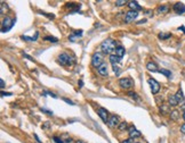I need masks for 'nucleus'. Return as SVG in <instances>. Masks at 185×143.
I'll use <instances>...</instances> for the list:
<instances>
[{
	"label": "nucleus",
	"mask_w": 185,
	"mask_h": 143,
	"mask_svg": "<svg viewBox=\"0 0 185 143\" xmlns=\"http://www.w3.org/2000/svg\"><path fill=\"white\" fill-rule=\"evenodd\" d=\"M101 49H102L103 54H112V52L117 49V47H115V41H113L111 39H106L104 42H102Z\"/></svg>",
	"instance_id": "1"
},
{
	"label": "nucleus",
	"mask_w": 185,
	"mask_h": 143,
	"mask_svg": "<svg viewBox=\"0 0 185 143\" xmlns=\"http://www.w3.org/2000/svg\"><path fill=\"white\" fill-rule=\"evenodd\" d=\"M104 64V56L103 52H95L92 57V65L94 67L98 68L99 66H102Z\"/></svg>",
	"instance_id": "2"
},
{
	"label": "nucleus",
	"mask_w": 185,
	"mask_h": 143,
	"mask_svg": "<svg viewBox=\"0 0 185 143\" xmlns=\"http://www.w3.org/2000/svg\"><path fill=\"white\" fill-rule=\"evenodd\" d=\"M57 61L62 66H69V65H72V63H73L72 58L68 54H61L57 57Z\"/></svg>",
	"instance_id": "3"
},
{
	"label": "nucleus",
	"mask_w": 185,
	"mask_h": 143,
	"mask_svg": "<svg viewBox=\"0 0 185 143\" xmlns=\"http://www.w3.org/2000/svg\"><path fill=\"white\" fill-rule=\"evenodd\" d=\"M15 24V20L12 19L10 17H6L2 20V25H1V32L5 33V32H8Z\"/></svg>",
	"instance_id": "4"
},
{
	"label": "nucleus",
	"mask_w": 185,
	"mask_h": 143,
	"mask_svg": "<svg viewBox=\"0 0 185 143\" xmlns=\"http://www.w3.org/2000/svg\"><path fill=\"white\" fill-rule=\"evenodd\" d=\"M119 85L122 88V89H131L134 86V81L130 78V77H124V78H120L119 80Z\"/></svg>",
	"instance_id": "5"
},
{
	"label": "nucleus",
	"mask_w": 185,
	"mask_h": 143,
	"mask_svg": "<svg viewBox=\"0 0 185 143\" xmlns=\"http://www.w3.org/2000/svg\"><path fill=\"white\" fill-rule=\"evenodd\" d=\"M148 84H150V88H151V92H152L153 94H157V93L160 91V84H159L155 80L150 78V80H148Z\"/></svg>",
	"instance_id": "6"
},
{
	"label": "nucleus",
	"mask_w": 185,
	"mask_h": 143,
	"mask_svg": "<svg viewBox=\"0 0 185 143\" xmlns=\"http://www.w3.org/2000/svg\"><path fill=\"white\" fill-rule=\"evenodd\" d=\"M97 112H98V116L101 117V119H102L104 123H108V122H109V112H108L106 109H104V108H98Z\"/></svg>",
	"instance_id": "7"
},
{
	"label": "nucleus",
	"mask_w": 185,
	"mask_h": 143,
	"mask_svg": "<svg viewBox=\"0 0 185 143\" xmlns=\"http://www.w3.org/2000/svg\"><path fill=\"white\" fill-rule=\"evenodd\" d=\"M138 16V13L137 12H134V10H129L126 16H125V22L126 23H131L134 22V19H136V17Z\"/></svg>",
	"instance_id": "8"
},
{
	"label": "nucleus",
	"mask_w": 185,
	"mask_h": 143,
	"mask_svg": "<svg viewBox=\"0 0 185 143\" xmlns=\"http://www.w3.org/2000/svg\"><path fill=\"white\" fill-rule=\"evenodd\" d=\"M174 10H175V13H176V14H178V15L184 14L185 13L184 3H182V2H176V3L174 5Z\"/></svg>",
	"instance_id": "9"
},
{
	"label": "nucleus",
	"mask_w": 185,
	"mask_h": 143,
	"mask_svg": "<svg viewBox=\"0 0 185 143\" xmlns=\"http://www.w3.org/2000/svg\"><path fill=\"white\" fill-rule=\"evenodd\" d=\"M128 133H129V135H130V138H131V139L139 138V136L142 135V134H141V132H139V131H137L135 126H130L129 128H128Z\"/></svg>",
	"instance_id": "10"
},
{
	"label": "nucleus",
	"mask_w": 185,
	"mask_h": 143,
	"mask_svg": "<svg viewBox=\"0 0 185 143\" xmlns=\"http://www.w3.org/2000/svg\"><path fill=\"white\" fill-rule=\"evenodd\" d=\"M128 7L130 8V10H134V12H138L142 9V7L138 5L137 1H128Z\"/></svg>",
	"instance_id": "11"
},
{
	"label": "nucleus",
	"mask_w": 185,
	"mask_h": 143,
	"mask_svg": "<svg viewBox=\"0 0 185 143\" xmlns=\"http://www.w3.org/2000/svg\"><path fill=\"white\" fill-rule=\"evenodd\" d=\"M108 124L110 127H115V126H119V118L117 117V116H111L110 118H109V122H108Z\"/></svg>",
	"instance_id": "12"
},
{
	"label": "nucleus",
	"mask_w": 185,
	"mask_h": 143,
	"mask_svg": "<svg viewBox=\"0 0 185 143\" xmlns=\"http://www.w3.org/2000/svg\"><path fill=\"white\" fill-rule=\"evenodd\" d=\"M97 72H98V74H99V75H102V76H106V75H108V65L104 63L102 66H99V67L97 68Z\"/></svg>",
	"instance_id": "13"
},
{
	"label": "nucleus",
	"mask_w": 185,
	"mask_h": 143,
	"mask_svg": "<svg viewBox=\"0 0 185 143\" xmlns=\"http://www.w3.org/2000/svg\"><path fill=\"white\" fill-rule=\"evenodd\" d=\"M146 68H148V71L150 72H159V68H158L157 64L153 63V61H150V63L146 64Z\"/></svg>",
	"instance_id": "14"
},
{
	"label": "nucleus",
	"mask_w": 185,
	"mask_h": 143,
	"mask_svg": "<svg viewBox=\"0 0 185 143\" xmlns=\"http://www.w3.org/2000/svg\"><path fill=\"white\" fill-rule=\"evenodd\" d=\"M175 97H176V99H177L178 104H182V102H184V94H183V91H182L181 89L176 92Z\"/></svg>",
	"instance_id": "15"
},
{
	"label": "nucleus",
	"mask_w": 185,
	"mask_h": 143,
	"mask_svg": "<svg viewBox=\"0 0 185 143\" xmlns=\"http://www.w3.org/2000/svg\"><path fill=\"white\" fill-rule=\"evenodd\" d=\"M168 102H169V106H170V107H176V106L178 105V101H177V99H176L175 95H170V97L168 98Z\"/></svg>",
	"instance_id": "16"
},
{
	"label": "nucleus",
	"mask_w": 185,
	"mask_h": 143,
	"mask_svg": "<svg viewBox=\"0 0 185 143\" xmlns=\"http://www.w3.org/2000/svg\"><path fill=\"white\" fill-rule=\"evenodd\" d=\"M158 14H167L169 12V7L167 5H162V6H159L158 9H157Z\"/></svg>",
	"instance_id": "17"
},
{
	"label": "nucleus",
	"mask_w": 185,
	"mask_h": 143,
	"mask_svg": "<svg viewBox=\"0 0 185 143\" xmlns=\"http://www.w3.org/2000/svg\"><path fill=\"white\" fill-rule=\"evenodd\" d=\"M115 56H118L119 58H122V57L125 56V48L121 47V46L117 47V49H115Z\"/></svg>",
	"instance_id": "18"
},
{
	"label": "nucleus",
	"mask_w": 185,
	"mask_h": 143,
	"mask_svg": "<svg viewBox=\"0 0 185 143\" xmlns=\"http://www.w3.org/2000/svg\"><path fill=\"white\" fill-rule=\"evenodd\" d=\"M110 61H111L112 65H117V64H119L121 61V58H119L118 56H115V54H110Z\"/></svg>",
	"instance_id": "19"
},
{
	"label": "nucleus",
	"mask_w": 185,
	"mask_h": 143,
	"mask_svg": "<svg viewBox=\"0 0 185 143\" xmlns=\"http://www.w3.org/2000/svg\"><path fill=\"white\" fill-rule=\"evenodd\" d=\"M170 118H171L174 122H177L178 118H179V112H178L177 110H173V111L170 112Z\"/></svg>",
	"instance_id": "20"
},
{
	"label": "nucleus",
	"mask_w": 185,
	"mask_h": 143,
	"mask_svg": "<svg viewBox=\"0 0 185 143\" xmlns=\"http://www.w3.org/2000/svg\"><path fill=\"white\" fill-rule=\"evenodd\" d=\"M81 35H82V31H81V30H80V31H77V32H74L73 34L70 36V40H71V41H74L75 37H80Z\"/></svg>",
	"instance_id": "21"
},
{
	"label": "nucleus",
	"mask_w": 185,
	"mask_h": 143,
	"mask_svg": "<svg viewBox=\"0 0 185 143\" xmlns=\"http://www.w3.org/2000/svg\"><path fill=\"white\" fill-rule=\"evenodd\" d=\"M23 40H25V41H36L38 37V33H36V35L33 36V37H29V36H25V35H22L21 36Z\"/></svg>",
	"instance_id": "22"
},
{
	"label": "nucleus",
	"mask_w": 185,
	"mask_h": 143,
	"mask_svg": "<svg viewBox=\"0 0 185 143\" xmlns=\"http://www.w3.org/2000/svg\"><path fill=\"white\" fill-rule=\"evenodd\" d=\"M127 123H126V122H122V123H120V124H119V126H118V127H119V129H120V131H125V129H127Z\"/></svg>",
	"instance_id": "23"
},
{
	"label": "nucleus",
	"mask_w": 185,
	"mask_h": 143,
	"mask_svg": "<svg viewBox=\"0 0 185 143\" xmlns=\"http://www.w3.org/2000/svg\"><path fill=\"white\" fill-rule=\"evenodd\" d=\"M126 3H128L126 0H118V1H115V6H119V7H121V6H125Z\"/></svg>",
	"instance_id": "24"
},
{
	"label": "nucleus",
	"mask_w": 185,
	"mask_h": 143,
	"mask_svg": "<svg viewBox=\"0 0 185 143\" xmlns=\"http://www.w3.org/2000/svg\"><path fill=\"white\" fill-rule=\"evenodd\" d=\"M159 73H160V74H164V75H166L167 77H170V75H171V74H170V72L167 71V69H160V71H159Z\"/></svg>",
	"instance_id": "25"
},
{
	"label": "nucleus",
	"mask_w": 185,
	"mask_h": 143,
	"mask_svg": "<svg viewBox=\"0 0 185 143\" xmlns=\"http://www.w3.org/2000/svg\"><path fill=\"white\" fill-rule=\"evenodd\" d=\"M159 37L162 39V40H166L168 37H170V34H169V33H167V34H165V33H160V34H159Z\"/></svg>",
	"instance_id": "26"
},
{
	"label": "nucleus",
	"mask_w": 185,
	"mask_h": 143,
	"mask_svg": "<svg viewBox=\"0 0 185 143\" xmlns=\"http://www.w3.org/2000/svg\"><path fill=\"white\" fill-rule=\"evenodd\" d=\"M5 6H7V3H5V2H1V15H3L5 14ZM8 9V7H6V10Z\"/></svg>",
	"instance_id": "27"
},
{
	"label": "nucleus",
	"mask_w": 185,
	"mask_h": 143,
	"mask_svg": "<svg viewBox=\"0 0 185 143\" xmlns=\"http://www.w3.org/2000/svg\"><path fill=\"white\" fill-rule=\"evenodd\" d=\"M160 110H161V112H162V114H167V112H168V106H166V105H162Z\"/></svg>",
	"instance_id": "28"
},
{
	"label": "nucleus",
	"mask_w": 185,
	"mask_h": 143,
	"mask_svg": "<svg viewBox=\"0 0 185 143\" xmlns=\"http://www.w3.org/2000/svg\"><path fill=\"white\" fill-rule=\"evenodd\" d=\"M45 40H49V41H53V42H57L58 41L56 37H53V36H46Z\"/></svg>",
	"instance_id": "29"
},
{
	"label": "nucleus",
	"mask_w": 185,
	"mask_h": 143,
	"mask_svg": "<svg viewBox=\"0 0 185 143\" xmlns=\"http://www.w3.org/2000/svg\"><path fill=\"white\" fill-rule=\"evenodd\" d=\"M112 66H113V71H114V73H115L117 75H119V73H120V71H119V69H120V68H119L117 65H112Z\"/></svg>",
	"instance_id": "30"
},
{
	"label": "nucleus",
	"mask_w": 185,
	"mask_h": 143,
	"mask_svg": "<svg viewBox=\"0 0 185 143\" xmlns=\"http://www.w3.org/2000/svg\"><path fill=\"white\" fill-rule=\"evenodd\" d=\"M42 15H45L46 17L50 18V19H54V18H55V16H54L53 14H47V13H42Z\"/></svg>",
	"instance_id": "31"
},
{
	"label": "nucleus",
	"mask_w": 185,
	"mask_h": 143,
	"mask_svg": "<svg viewBox=\"0 0 185 143\" xmlns=\"http://www.w3.org/2000/svg\"><path fill=\"white\" fill-rule=\"evenodd\" d=\"M121 143H134V139L129 138V139H127V140H124Z\"/></svg>",
	"instance_id": "32"
},
{
	"label": "nucleus",
	"mask_w": 185,
	"mask_h": 143,
	"mask_svg": "<svg viewBox=\"0 0 185 143\" xmlns=\"http://www.w3.org/2000/svg\"><path fill=\"white\" fill-rule=\"evenodd\" d=\"M53 140H54L56 143H64L63 141H62V140H61V139H58L57 136H54V138H53Z\"/></svg>",
	"instance_id": "33"
},
{
	"label": "nucleus",
	"mask_w": 185,
	"mask_h": 143,
	"mask_svg": "<svg viewBox=\"0 0 185 143\" xmlns=\"http://www.w3.org/2000/svg\"><path fill=\"white\" fill-rule=\"evenodd\" d=\"M128 94H129V95H131V98L138 99V98H137V94H136V93H134V92H128Z\"/></svg>",
	"instance_id": "34"
},
{
	"label": "nucleus",
	"mask_w": 185,
	"mask_h": 143,
	"mask_svg": "<svg viewBox=\"0 0 185 143\" xmlns=\"http://www.w3.org/2000/svg\"><path fill=\"white\" fill-rule=\"evenodd\" d=\"M41 111H43V112H46V114H48V115H53V112H52V111L46 110V109H42V108H41Z\"/></svg>",
	"instance_id": "35"
},
{
	"label": "nucleus",
	"mask_w": 185,
	"mask_h": 143,
	"mask_svg": "<svg viewBox=\"0 0 185 143\" xmlns=\"http://www.w3.org/2000/svg\"><path fill=\"white\" fill-rule=\"evenodd\" d=\"M64 101H65V102H68V104H70V105H72V106L74 105L73 101H71V100H69V99H64Z\"/></svg>",
	"instance_id": "36"
},
{
	"label": "nucleus",
	"mask_w": 185,
	"mask_h": 143,
	"mask_svg": "<svg viewBox=\"0 0 185 143\" xmlns=\"http://www.w3.org/2000/svg\"><path fill=\"white\" fill-rule=\"evenodd\" d=\"M0 85H1V89L5 88V82H3V80H0Z\"/></svg>",
	"instance_id": "37"
},
{
	"label": "nucleus",
	"mask_w": 185,
	"mask_h": 143,
	"mask_svg": "<svg viewBox=\"0 0 185 143\" xmlns=\"http://www.w3.org/2000/svg\"><path fill=\"white\" fill-rule=\"evenodd\" d=\"M1 95H2V97H5V95H12V93H5V92L2 91V92H1Z\"/></svg>",
	"instance_id": "38"
},
{
	"label": "nucleus",
	"mask_w": 185,
	"mask_h": 143,
	"mask_svg": "<svg viewBox=\"0 0 185 143\" xmlns=\"http://www.w3.org/2000/svg\"><path fill=\"white\" fill-rule=\"evenodd\" d=\"M181 131H182V133H184V134H185V124H184V125H182V127H181Z\"/></svg>",
	"instance_id": "39"
},
{
	"label": "nucleus",
	"mask_w": 185,
	"mask_h": 143,
	"mask_svg": "<svg viewBox=\"0 0 185 143\" xmlns=\"http://www.w3.org/2000/svg\"><path fill=\"white\" fill-rule=\"evenodd\" d=\"M145 22H146V19H143V20H139L137 24H142V23H145Z\"/></svg>",
	"instance_id": "40"
},
{
	"label": "nucleus",
	"mask_w": 185,
	"mask_h": 143,
	"mask_svg": "<svg viewBox=\"0 0 185 143\" xmlns=\"http://www.w3.org/2000/svg\"><path fill=\"white\" fill-rule=\"evenodd\" d=\"M178 30H182V31H184V33H185V27H183V26H181V27H178Z\"/></svg>",
	"instance_id": "41"
},
{
	"label": "nucleus",
	"mask_w": 185,
	"mask_h": 143,
	"mask_svg": "<svg viewBox=\"0 0 185 143\" xmlns=\"http://www.w3.org/2000/svg\"><path fill=\"white\" fill-rule=\"evenodd\" d=\"M75 143H85V142H84V141H77Z\"/></svg>",
	"instance_id": "42"
},
{
	"label": "nucleus",
	"mask_w": 185,
	"mask_h": 143,
	"mask_svg": "<svg viewBox=\"0 0 185 143\" xmlns=\"http://www.w3.org/2000/svg\"><path fill=\"white\" fill-rule=\"evenodd\" d=\"M182 108L184 109V111H185V104H183V106H182Z\"/></svg>",
	"instance_id": "43"
},
{
	"label": "nucleus",
	"mask_w": 185,
	"mask_h": 143,
	"mask_svg": "<svg viewBox=\"0 0 185 143\" xmlns=\"http://www.w3.org/2000/svg\"><path fill=\"white\" fill-rule=\"evenodd\" d=\"M183 118H184V121H185V111L183 112Z\"/></svg>",
	"instance_id": "44"
},
{
	"label": "nucleus",
	"mask_w": 185,
	"mask_h": 143,
	"mask_svg": "<svg viewBox=\"0 0 185 143\" xmlns=\"http://www.w3.org/2000/svg\"><path fill=\"white\" fill-rule=\"evenodd\" d=\"M137 143H139V142H137Z\"/></svg>",
	"instance_id": "45"
}]
</instances>
